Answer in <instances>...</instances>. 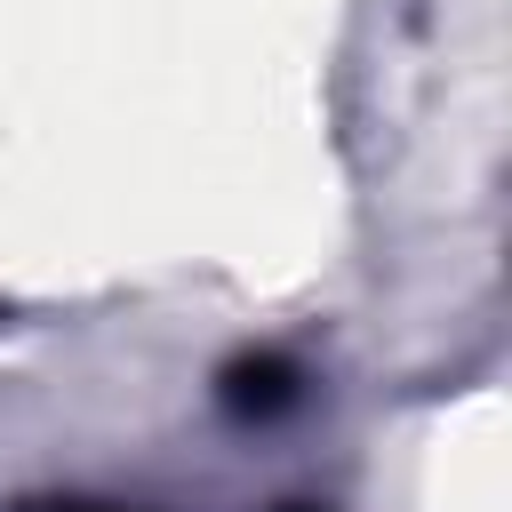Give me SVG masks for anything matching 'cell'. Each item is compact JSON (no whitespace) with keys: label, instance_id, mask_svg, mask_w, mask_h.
<instances>
[{"label":"cell","instance_id":"6da1fadb","mask_svg":"<svg viewBox=\"0 0 512 512\" xmlns=\"http://www.w3.org/2000/svg\"><path fill=\"white\" fill-rule=\"evenodd\" d=\"M288 400H296V368L280 352H248V360L224 368V408L232 416H280Z\"/></svg>","mask_w":512,"mask_h":512},{"label":"cell","instance_id":"3957f363","mask_svg":"<svg viewBox=\"0 0 512 512\" xmlns=\"http://www.w3.org/2000/svg\"><path fill=\"white\" fill-rule=\"evenodd\" d=\"M280 512H312V504H280Z\"/></svg>","mask_w":512,"mask_h":512},{"label":"cell","instance_id":"7a4b0ae2","mask_svg":"<svg viewBox=\"0 0 512 512\" xmlns=\"http://www.w3.org/2000/svg\"><path fill=\"white\" fill-rule=\"evenodd\" d=\"M16 512H112V504H16Z\"/></svg>","mask_w":512,"mask_h":512}]
</instances>
